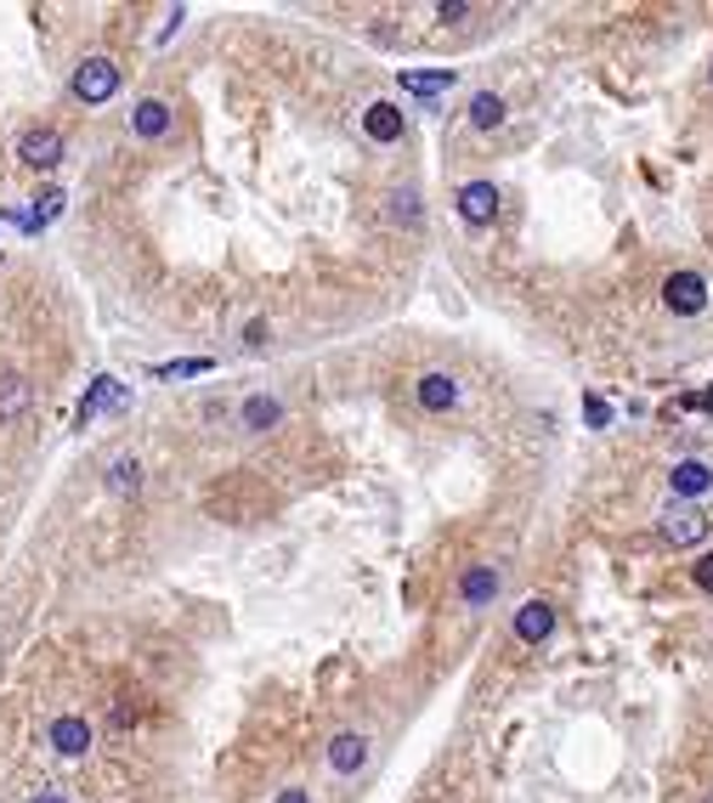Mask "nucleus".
Returning <instances> with one entry per match:
<instances>
[{
	"label": "nucleus",
	"mask_w": 713,
	"mask_h": 803,
	"mask_svg": "<svg viewBox=\"0 0 713 803\" xmlns=\"http://www.w3.org/2000/svg\"><path fill=\"white\" fill-rule=\"evenodd\" d=\"M69 91L80 96V103H108V96L119 91V62L114 57H85L74 69V80H69Z\"/></svg>",
	"instance_id": "f257e3e1"
},
{
	"label": "nucleus",
	"mask_w": 713,
	"mask_h": 803,
	"mask_svg": "<svg viewBox=\"0 0 713 803\" xmlns=\"http://www.w3.org/2000/svg\"><path fill=\"white\" fill-rule=\"evenodd\" d=\"M657 538H663L668 549H697V544L708 538V515H702L697 504H674V510H663V521H657Z\"/></svg>",
	"instance_id": "f03ea898"
},
{
	"label": "nucleus",
	"mask_w": 713,
	"mask_h": 803,
	"mask_svg": "<svg viewBox=\"0 0 713 803\" xmlns=\"http://www.w3.org/2000/svg\"><path fill=\"white\" fill-rule=\"evenodd\" d=\"M663 306H668L674 317H702V312H708V278H702V272H668Z\"/></svg>",
	"instance_id": "7ed1b4c3"
},
{
	"label": "nucleus",
	"mask_w": 713,
	"mask_h": 803,
	"mask_svg": "<svg viewBox=\"0 0 713 803\" xmlns=\"http://www.w3.org/2000/svg\"><path fill=\"white\" fill-rule=\"evenodd\" d=\"M549 633H556V606H549V600H527V606L515 612V640H522V645H543Z\"/></svg>",
	"instance_id": "20e7f679"
},
{
	"label": "nucleus",
	"mask_w": 713,
	"mask_h": 803,
	"mask_svg": "<svg viewBox=\"0 0 713 803\" xmlns=\"http://www.w3.org/2000/svg\"><path fill=\"white\" fill-rule=\"evenodd\" d=\"M459 216H465L470 226H493V216H499V187H493V182H465V187H459Z\"/></svg>",
	"instance_id": "39448f33"
},
{
	"label": "nucleus",
	"mask_w": 713,
	"mask_h": 803,
	"mask_svg": "<svg viewBox=\"0 0 713 803\" xmlns=\"http://www.w3.org/2000/svg\"><path fill=\"white\" fill-rule=\"evenodd\" d=\"M17 159L28 164V171H57L62 164V137L57 130H28V137L17 142Z\"/></svg>",
	"instance_id": "423d86ee"
},
{
	"label": "nucleus",
	"mask_w": 713,
	"mask_h": 803,
	"mask_svg": "<svg viewBox=\"0 0 713 803\" xmlns=\"http://www.w3.org/2000/svg\"><path fill=\"white\" fill-rule=\"evenodd\" d=\"M171 125H176V114H171V103H159V96H142L131 108V137H142V142H159Z\"/></svg>",
	"instance_id": "0eeeda50"
},
{
	"label": "nucleus",
	"mask_w": 713,
	"mask_h": 803,
	"mask_svg": "<svg viewBox=\"0 0 713 803\" xmlns=\"http://www.w3.org/2000/svg\"><path fill=\"white\" fill-rule=\"evenodd\" d=\"M413 396H419V408H425V414H447L453 401H459V385H453V374H442V368H431V374H419Z\"/></svg>",
	"instance_id": "6e6552de"
},
{
	"label": "nucleus",
	"mask_w": 713,
	"mask_h": 803,
	"mask_svg": "<svg viewBox=\"0 0 713 803\" xmlns=\"http://www.w3.org/2000/svg\"><path fill=\"white\" fill-rule=\"evenodd\" d=\"M51 747L62 753V758H85L91 753V724L85 719H74V713H62V719H51Z\"/></svg>",
	"instance_id": "1a4fd4ad"
},
{
	"label": "nucleus",
	"mask_w": 713,
	"mask_h": 803,
	"mask_svg": "<svg viewBox=\"0 0 713 803\" xmlns=\"http://www.w3.org/2000/svg\"><path fill=\"white\" fill-rule=\"evenodd\" d=\"M329 764H335V776H356V769L369 764V735L340 730L335 742H329Z\"/></svg>",
	"instance_id": "9d476101"
},
{
	"label": "nucleus",
	"mask_w": 713,
	"mask_h": 803,
	"mask_svg": "<svg viewBox=\"0 0 713 803\" xmlns=\"http://www.w3.org/2000/svg\"><path fill=\"white\" fill-rule=\"evenodd\" d=\"M103 408H125V385H119V380H108V374H96V380H91V391H85V401H80V424H91Z\"/></svg>",
	"instance_id": "9b49d317"
},
{
	"label": "nucleus",
	"mask_w": 713,
	"mask_h": 803,
	"mask_svg": "<svg viewBox=\"0 0 713 803\" xmlns=\"http://www.w3.org/2000/svg\"><path fill=\"white\" fill-rule=\"evenodd\" d=\"M363 130H369V142H402V108L369 103L363 108Z\"/></svg>",
	"instance_id": "f8f14e48"
},
{
	"label": "nucleus",
	"mask_w": 713,
	"mask_h": 803,
	"mask_svg": "<svg viewBox=\"0 0 713 803\" xmlns=\"http://www.w3.org/2000/svg\"><path fill=\"white\" fill-rule=\"evenodd\" d=\"M668 481H674L679 498H702V492H713V470H708L702 458H679L674 470H668Z\"/></svg>",
	"instance_id": "ddd939ff"
},
{
	"label": "nucleus",
	"mask_w": 713,
	"mask_h": 803,
	"mask_svg": "<svg viewBox=\"0 0 713 803\" xmlns=\"http://www.w3.org/2000/svg\"><path fill=\"white\" fill-rule=\"evenodd\" d=\"M453 80H459L453 69H408L402 74V91L408 96H442V91H453Z\"/></svg>",
	"instance_id": "4468645a"
},
{
	"label": "nucleus",
	"mask_w": 713,
	"mask_h": 803,
	"mask_svg": "<svg viewBox=\"0 0 713 803\" xmlns=\"http://www.w3.org/2000/svg\"><path fill=\"white\" fill-rule=\"evenodd\" d=\"M493 594H499V572H493V566H470L465 583H459V600H465V606H488Z\"/></svg>",
	"instance_id": "2eb2a0df"
},
{
	"label": "nucleus",
	"mask_w": 713,
	"mask_h": 803,
	"mask_svg": "<svg viewBox=\"0 0 713 803\" xmlns=\"http://www.w3.org/2000/svg\"><path fill=\"white\" fill-rule=\"evenodd\" d=\"M470 125H476V130H499V125H504V96L476 91V96H470Z\"/></svg>",
	"instance_id": "dca6fc26"
},
{
	"label": "nucleus",
	"mask_w": 713,
	"mask_h": 803,
	"mask_svg": "<svg viewBox=\"0 0 713 803\" xmlns=\"http://www.w3.org/2000/svg\"><path fill=\"white\" fill-rule=\"evenodd\" d=\"M278 419H283V401H278V396H249V401H244V424H249V430H272Z\"/></svg>",
	"instance_id": "f3484780"
},
{
	"label": "nucleus",
	"mask_w": 713,
	"mask_h": 803,
	"mask_svg": "<svg viewBox=\"0 0 713 803\" xmlns=\"http://www.w3.org/2000/svg\"><path fill=\"white\" fill-rule=\"evenodd\" d=\"M28 408V380H0V419H17Z\"/></svg>",
	"instance_id": "a211bd4d"
},
{
	"label": "nucleus",
	"mask_w": 713,
	"mask_h": 803,
	"mask_svg": "<svg viewBox=\"0 0 713 803\" xmlns=\"http://www.w3.org/2000/svg\"><path fill=\"white\" fill-rule=\"evenodd\" d=\"M142 487V464L137 458H114V470H108V492H137Z\"/></svg>",
	"instance_id": "6ab92c4d"
},
{
	"label": "nucleus",
	"mask_w": 713,
	"mask_h": 803,
	"mask_svg": "<svg viewBox=\"0 0 713 803\" xmlns=\"http://www.w3.org/2000/svg\"><path fill=\"white\" fill-rule=\"evenodd\" d=\"M204 368H210V357H182V362H159L153 374L159 380H176V374H204Z\"/></svg>",
	"instance_id": "aec40b11"
},
{
	"label": "nucleus",
	"mask_w": 713,
	"mask_h": 803,
	"mask_svg": "<svg viewBox=\"0 0 713 803\" xmlns=\"http://www.w3.org/2000/svg\"><path fill=\"white\" fill-rule=\"evenodd\" d=\"M391 216H397V221H419V198H413V193H397Z\"/></svg>",
	"instance_id": "412c9836"
},
{
	"label": "nucleus",
	"mask_w": 713,
	"mask_h": 803,
	"mask_svg": "<svg viewBox=\"0 0 713 803\" xmlns=\"http://www.w3.org/2000/svg\"><path fill=\"white\" fill-rule=\"evenodd\" d=\"M583 414H589V424H595V430H600V424L611 419V408H606V401H600V396H589V401H583Z\"/></svg>",
	"instance_id": "4be33fe9"
},
{
	"label": "nucleus",
	"mask_w": 713,
	"mask_h": 803,
	"mask_svg": "<svg viewBox=\"0 0 713 803\" xmlns=\"http://www.w3.org/2000/svg\"><path fill=\"white\" fill-rule=\"evenodd\" d=\"M691 578H697V589H708V594H713V555H702V560H697V572H691Z\"/></svg>",
	"instance_id": "5701e85b"
},
{
	"label": "nucleus",
	"mask_w": 713,
	"mask_h": 803,
	"mask_svg": "<svg viewBox=\"0 0 713 803\" xmlns=\"http://www.w3.org/2000/svg\"><path fill=\"white\" fill-rule=\"evenodd\" d=\"M679 408H702V414H713V391H702V396H679Z\"/></svg>",
	"instance_id": "b1692460"
},
{
	"label": "nucleus",
	"mask_w": 713,
	"mask_h": 803,
	"mask_svg": "<svg viewBox=\"0 0 713 803\" xmlns=\"http://www.w3.org/2000/svg\"><path fill=\"white\" fill-rule=\"evenodd\" d=\"M278 803H312V792H306V787H283Z\"/></svg>",
	"instance_id": "393cba45"
},
{
	"label": "nucleus",
	"mask_w": 713,
	"mask_h": 803,
	"mask_svg": "<svg viewBox=\"0 0 713 803\" xmlns=\"http://www.w3.org/2000/svg\"><path fill=\"white\" fill-rule=\"evenodd\" d=\"M28 803H62V792H51V787H46V792H35Z\"/></svg>",
	"instance_id": "a878e982"
},
{
	"label": "nucleus",
	"mask_w": 713,
	"mask_h": 803,
	"mask_svg": "<svg viewBox=\"0 0 713 803\" xmlns=\"http://www.w3.org/2000/svg\"><path fill=\"white\" fill-rule=\"evenodd\" d=\"M702 803H713V792H708V798H702Z\"/></svg>",
	"instance_id": "bb28decb"
}]
</instances>
